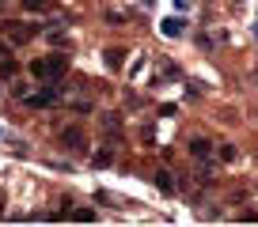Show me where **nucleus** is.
Returning <instances> with one entry per match:
<instances>
[{
	"label": "nucleus",
	"mask_w": 258,
	"mask_h": 227,
	"mask_svg": "<svg viewBox=\"0 0 258 227\" xmlns=\"http://www.w3.org/2000/svg\"><path fill=\"white\" fill-rule=\"evenodd\" d=\"M152 182H156V189H160V193H175V178H171V170H156Z\"/></svg>",
	"instance_id": "423d86ee"
},
{
	"label": "nucleus",
	"mask_w": 258,
	"mask_h": 227,
	"mask_svg": "<svg viewBox=\"0 0 258 227\" xmlns=\"http://www.w3.org/2000/svg\"><path fill=\"white\" fill-rule=\"evenodd\" d=\"M46 65H49V80H61L64 68H69V53H49Z\"/></svg>",
	"instance_id": "20e7f679"
},
{
	"label": "nucleus",
	"mask_w": 258,
	"mask_h": 227,
	"mask_svg": "<svg viewBox=\"0 0 258 227\" xmlns=\"http://www.w3.org/2000/svg\"><path fill=\"white\" fill-rule=\"evenodd\" d=\"M114 163V148H99L95 152V167H110Z\"/></svg>",
	"instance_id": "9d476101"
},
{
	"label": "nucleus",
	"mask_w": 258,
	"mask_h": 227,
	"mask_svg": "<svg viewBox=\"0 0 258 227\" xmlns=\"http://www.w3.org/2000/svg\"><path fill=\"white\" fill-rule=\"evenodd\" d=\"M61 95H64V87H61V83H46L42 91L27 95V106H31V110H46V106H53Z\"/></svg>",
	"instance_id": "f257e3e1"
},
{
	"label": "nucleus",
	"mask_w": 258,
	"mask_h": 227,
	"mask_svg": "<svg viewBox=\"0 0 258 227\" xmlns=\"http://www.w3.org/2000/svg\"><path fill=\"white\" fill-rule=\"evenodd\" d=\"M23 4H27L31 12H46V8H49V0H23Z\"/></svg>",
	"instance_id": "4468645a"
},
{
	"label": "nucleus",
	"mask_w": 258,
	"mask_h": 227,
	"mask_svg": "<svg viewBox=\"0 0 258 227\" xmlns=\"http://www.w3.org/2000/svg\"><path fill=\"white\" fill-rule=\"evenodd\" d=\"M0 31L8 34V38L16 42V46H23V42L34 34V27H23V23H12V19H8V23H0Z\"/></svg>",
	"instance_id": "7ed1b4c3"
},
{
	"label": "nucleus",
	"mask_w": 258,
	"mask_h": 227,
	"mask_svg": "<svg viewBox=\"0 0 258 227\" xmlns=\"http://www.w3.org/2000/svg\"><path fill=\"white\" fill-rule=\"evenodd\" d=\"M16 57H4V61H0V76H16Z\"/></svg>",
	"instance_id": "f8f14e48"
},
{
	"label": "nucleus",
	"mask_w": 258,
	"mask_h": 227,
	"mask_svg": "<svg viewBox=\"0 0 258 227\" xmlns=\"http://www.w3.org/2000/svg\"><path fill=\"white\" fill-rule=\"evenodd\" d=\"M69 216H73L76 223H91V219H95V212H91V208H73Z\"/></svg>",
	"instance_id": "9b49d317"
},
{
	"label": "nucleus",
	"mask_w": 258,
	"mask_h": 227,
	"mask_svg": "<svg viewBox=\"0 0 258 227\" xmlns=\"http://www.w3.org/2000/svg\"><path fill=\"white\" fill-rule=\"evenodd\" d=\"M61 148H69V152H84V148H88V137H84V129H76V125L61 129Z\"/></svg>",
	"instance_id": "f03ea898"
},
{
	"label": "nucleus",
	"mask_w": 258,
	"mask_h": 227,
	"mask_svg": "<svg viewBox=\"0 0 258 227\" xmlns=\"http://www.w3.org/2000/svg\"><path fill=\"white\" fill-rule=\"evenodd\" d=\"M160 31L167 34V38H178V34H182V19H175V16H171V19H163V23H160Z\"/></svg>",
	"instance_id": "0eeeda50"
},
{
	"label": "nucleus",
	"mask_w": 258,
	"mask_h": 227,
	"mask_svg": "<svg viewBox=\"0 0 258 227\" xmlns=\"http://www.w3.org/2000/svg\"><path fill=\"white\" fill-rule=\"evenodd\" d=\"M0 57H8V46H0Z\"/></svg>",
	"instance_id": "dca6fc26"
},
{
	"label": "nucleus",
	"mask_w": 258,
	"mask_h": 227,
	"mask_svg": "<svg viewBox=\"0 0 258 227\" xmlns=\"http://www.w3.org/2000/svg\"><path fill=\"white\" fill-rule=\"evenodd\" d=\"M103 125H106V129L114 133V137H118V129H121V122H118V118H114V113H106V118H103Z\"/></svg>",
	"instance_id": "ddd939ff"
},
{
	"label": "nucleus",
	"mask_w": 258,
	"mask_h": 227,
	"mask_svg": "<svg viewBox=\"0 0 258 227\" xmlns=\"http://www.w3.org/2000/svg\"><path fill=\"white\" fill-rule=\"evenodd\" d=\"M31 76H34V80H49V65H46V57L31 61Z\"/></svg>",
	"instance_id": "6e6552de"
},
{
	"label": "nucleus",
	"mask_w": 258,
	"mask_h": 227,
	"mask_svg": "<svg viewBox=\"0 0 258 227\" xmlns=\"http://www.w3.org/2000/svg\"><path fill=\"white\" fill-rule=\"evenodd\" d=\"M235 155H239V152H235V148H232V144H224V148H220V159H228V163H232V159H235Z\"/></svg>",
	"instance_id": "2eb2a0df"
},
{
	"label": "nucleus",
	"mask_w": 258,
	"mask_h": 227,
	"mask_svg": "<svg viewBox=\"0 0 258 227\" xmlns=\"http://www.w3.org/2000/svg\"><path fill=\"white\" fill-rule=\"evenodd\" d=\"M190 155H194L198 163H209V159H213V144H209V140H202V137L190 140Z\"/></svg>",
	"instance_id": "39448f33"
},
{
	"label": "nucleus",
	"mask_w": 258,
	"mask_h": 227,
	"mask_svg": "<svg viewBox=\"0 0 258 227\" xmlns=\"http://www.w3.org/2000/svg\"><path fill=\"white\" fill-rule=\"evenodd\" d=\"M121 61H125V49H118V46L106 49V65H110V68H121Z\"/></svg>",
	"instance_id": "1a4fd4ad"
}]
</instances>
